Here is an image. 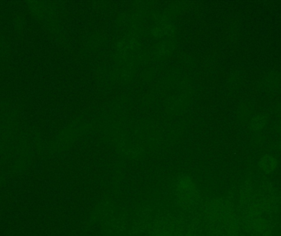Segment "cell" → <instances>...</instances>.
Instances as JSON below:
<instances>
[{"label": "cell", "mask_w": 281, "mask_h": 236, "mask_svg": "<svg viewBox=\"0 0 281 236\" xmlns=\"http://www.w3.org/2000/svg\"><path fill=\"white\" fill-rule=\"evenodd\" d=\"M251 126L253 129H255V130H257V129L261 128L263 126H264V121H263L262 118H255V119H253L252 121V123H251Z\"/></svg>", "instance_id": "1"}]
</instances>
